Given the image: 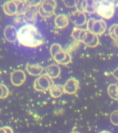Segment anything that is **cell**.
Masks as SVG:
<instances>
[{"label":"cell","mask_w":118,"mask_h":133,"mask_svg":"<svg viewBox=\"0 0 118 133\" xmlns=\"http://www.w3.org/2000/svg\"><path fill=\"white\" fill-rule=\"evenodd\" d=\"M87 30L97 36L102 35L106 32L107 25L102 19L90 18L87 21Z\"/></svg>","instance_id":"obj_6"},{"label":"cell","mask_w":118,"mask_h":133,"mask_svg":"<svg viewBox=\"0 0 118 133\" xmlns=\"http://www.w3.org/2000/svg\"><path fill=\"white\" fill-rule=\"evenodd\" d=\"M4 35L7 41L13 43L18 40V31L12 25H8L4 29Z\"/></svg>","instance_id":"obj_12"},{"label":"cell","mask_w":118,"mask_h":133,"mask_svg":"<svg viewBox=\"0 0 118 133\" xmlns=\"http://www.w3.org/2000/svg\"><path fill=\"white\" fill-rule=\"evenodd\" d=\"M108 94L111 98L114 100H118V87L112 84L108 86Z\"/></svg>","instance_id":"obj_19"},{"label":"cell","mask_w":118,"mask_h":133,"mask_svg":"<svg viewBox=\"0 0 118 133\" xmlns=\"http://www.w3.org/2000/svg\"><path fill=\"white\" fill-rule=\"evenodd\" d=\"M96 12L102 18L107 20L110 19L115 14L114 4L112 2H98Z\"/></svg>","instance_id":"obj_5"},{"label":"cell","mask_w":118,"mask_h":133,"mask_svg":"<svg viewBox=\"0 0 118 133\" xmlns=\"http://www.w3.org/2000/svg\"><path fill=\"white\" fill-rule=\"evenodd\" d=\"M18 41L21 45L37 48L44 43V37L35 25L25 24L18 31Z\"/></svg>","instance_id":"obj_1"},{"label":"cell","mask_w":118,"mask_h":133,"mask_svg":"<svg viewBox=\"0 0 118 133\" xmlns=\"http://www.w3.org/2000/svg\"><path fill=\"white\" fill-rule=\"evenodd\" d=\"M79 87V82L74 78H71L66 81L64 85L65 93L73 95L77 92Z\"/></svg>","instance_id":"obj_11"},{"label":"cell","mask_w":118,"mask_h":133,"mask_svg":"<svg viewBox=\"0 0 118 133\" xmlns=\"http://www.w3.org/2000/svg\"><path fill=\"white\" fill-rule=\"evenodd\" d=\"M57 6L55 0H43L38 8V14L43 18H50L54 15Z\"/></svg>","instance_id":"obj_4"},{"label":"cell","mask_w":118,"mask_h":133,"mask_svg":"<svg viewBox=\"0 0 118 133\" xmlns=\"http://www.w3.org/2000/svg\"><path fill=\"white\" fill-rule=\"evenodd\" d=\"M9 94V91L6 86L0 84V99L6 98Z\"/></svg>","instance_id":"obj_21"},{"label":"cell","mask_w":118,"mask_h":133,"mask_svg":"<svg viewBox=\"0 0 118 133\" xmlns=\"http://www.w3.org/2000/svg\"><path fill=\"white\" fill-rule=\"evenodd\" d=\"M25 69L29 75L35 77L40 76L44 71V68L39 64L27 63Z\"/></svg>","instance_id":"obj_15"},{"label":"cell","mask_w":118,"mask_h":133,"mask_svg":"<svg viewBox=\"0 0 118 133\" xmlns=\"http://www.w3.org/2000/svg\"><path fill=\"white\" fill-rule=\"evenodd\" d=\"M82 43L89 48H95L99 44V39L98 36L87 31V33Z\"/></svg>","instance_id":"obj_13"},{"label":"cell","mask_w":118,"mask_h":133,"mask_svg":"<svg viewBox=\"0 0 118 133\" xmlns=\"http://www.w3.org/2000/svg\"><path fill=\"white\" fill-rule=\"evenodd\" d=\"M25 0H10L4 3L3 10L9 16L23 15L28 7Z\"/></svg>","instance_id":"obj_2"},{"label":"cell","mask_w":118,"mask_h":133,"mask_svg":"<svg viewBox=\"0 0 118 133\" xmlns=\"http://www.w3.org/2000/svg\"><path fill=\"white\" fill-rule=\"evenodd\" d=\"M87 30L79 28H74L73 29L72 37L73 39L79 42L82 43L87 33Z\"/></svg>","instance_id":"obj_18"},{"label":"cell","mask_w":118,"mask_h":133,"mask_svg":"<svg viewBox=\"0 0 118 133\" xmlns=\"http://www.w3.org/2000/svg\"><path fill=\"white\" fill-rule=\"evenodd\" d=\"M113 75L115 79H116L118 81V68L115 69L113 72Z\"/></svg>","instance_id":"obj_26"},{"label":"cell","mask_w":118,"mask_h":133,"mask_svg":"<svg viewBox=\"0 0 118 133\" xmlns=\"http://www.w3.org/2000/svg\"><path fill=\"white\" fill-rule=\"evenodd\" d=\"M54 84L53 79L46 74L41 75L36 79L33 84L34 89L36 91L43 92L48 90L50 87Z\"/></svg>","instance_id":"obj_7"},{"label":"cell","mask_w":118,"mask_h":133,"mask_svg":"<svg viewBox=\"0 0 118 133\" xmlns=\"http://www.w3.org/2000/svg\"><path fill=\"white\" fill-rule=\"evenodd\" d=\"M110 121L113 124L118 126V110H115L111 114Z\"/></svg>","instance_id":"obj_22"},{"label":"cell","mask_w":118,"mask_h":133,"mask_svg":"<svg viewBox=\"0 0 118 133\" xmlns=\"http://www.w3.org/2000/svg\"><path fill=\"white\" fill-rule=\"evenodd\" d=\"M46 75L52 79H56L60 76V68L56 64L50 65L45 68Z\"/></svg>","instance_id":"obj_17"},{"label":"cell","mask_w":118,"mask_h":133,"mask_svg":"<svg viewBox=\"0 0 118 133\" xmlns=\"http://www.w3.org/2000/svg\"><path fill=\"white\" fill-rule=\"evenodd\" d=\"M102 2H113L115 0H101Z\"/></svg>","instance_id":"obj_27"},{"label":"cell","mask_w":118,"mask_h":133,"mask_svg":"<svg viewBox=\"0 0 118 133\" xmlns=\"http://www.w3.org/2000/svg\"><path fill=\"white\" fill-rule=\"evenodd\" d=\"M54 22L55 26L58 29H65L68 25L69 19L66 15L60 14L55 17Z\"/></svg>","instance_id":"obj_14"},{"label":"cell","mask_w":118,"mask_h":133,"mask_svg":"<svg viewBox=\"0 0 118 133\" xmlns=\"http://www.w3.org/2000/svg\"><path fill=\"white\" fill-rule=\"evenodd\" d=\"M50 95L52 98H60L65 93L64 85H55L53 84L49 88Z\"/></svg>","instance_id":"obj_16"},{"label":"cell","mask_w":118,"mask_h":133,"mask_svg":"<svg viewBox=\"0 0 118 133\" xmlns=\"http://www.w3.org/2000/svg\"><path fill=\"white\" fill-rule=\"evenodd\" d=\"M78 0H63V2L67 8H74L76 7Z\"/></svg>","instance_id":"obj_24"},{"label":"cell","mask_w":118,"mask_h":133,"mask_svg":"<svg viewBox=\"0 0 118 133\" xmlns=\"http://www.w3.org/2000/svg\"><path fill=\"white\" fill-rule=\"evenodd\" d=\"M50 53L52 58L59 64L66 65L72 62L70 55L65 51L59 44H53L50 48Z\"/></svg>","instance_id":"obj_3"},{"label":"cell","mask_w":118,"mask_h":133,"mask_svg":"<svg viewBox=\"0 0 118 133\" xmlns=\"http://www.w3.org/2000/svg\"><path fill=\"white\" fill-rule=\"evenodd\" d=\"M10 79L13 85L19 87L25 83L26 80V75L23 70H16L11 73Z\"/></svg>","instance_id":"obj_10"},{"label":"cell","mask_w":118,"mask_h":133,"mask_svg":"<svg viewBox=\"0 0 118 133\" xmlns=\"http://www.w3.org/2000/svg\"><path fill=\"white\" fill-rule=\"evenodd\" d=\"M108 33L113 39L118 41V24L111 25L108 30Z\"/></svg>","instance_id":"obj_20"},{"label":"cell","mask_w":118,"mask_h":133,"mask_svg":"<svg viewBox=\"0 0 118 133\" xmlns=\"http://www.w3.org/2000/svg\"><path fill=\"white\" fill-rule=\"evenodd\" d=\"M29 6L38 8L41 4L43 0H25Z\"/></svg>","instance_id":"obj_23"},{"label":"cell","mask_w":118,"mask_h":133,"mask_svg":"<svg viewBox=\"0 0 118 133\" xmlns=\"http://www.w3.org/2000/svg\"><path fill=\"white\" fill-rule=\"evenodd\" d=\"M38 14V8L28 6L23 15L24 22L25 24L35 25Z\"/></svg>","instance_id":"obj_8"},{"label":"cell","mask_w":118,"mask_h":133,"mask_svg":"<svg viewBox=\"0 0 118 133\" xmlns=\"http://www.w3.org/2000/svg\"><path fill=\"white\" fill-rule=\"evenodd\" d=\"M13 133V131L12 129L8 126L0 127V133Z\"/></svg>","instance_id":"obj_25"},{"label":"cell","mask_w":118,"mask_h":133,"mask_svg":"<svg viewBox=\"0 0 118 133\" xmlns=\"http://www.w3.org/2000/svg\"><path fill=\"white\" fill-rule=\"evenodd\" d=\"M69 19L73 25L78 27L83 26L87 23V18L85 12L77 10L72 12L69 16Z\"/></svg>","instance_id":"obj_9"}]
</instances>
